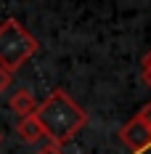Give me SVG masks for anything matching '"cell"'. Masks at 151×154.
<instances>
[{"label": "cell", "instance_id": "cell-5", "mask_svg": "<svg viewBox=\"0 0 151 154\" xmlns=\"http://www.w3.org/2000/svg\"><path fill=\"white\" fill-rule=\"evenodd\" d=\"M140 77H143V85L151 91V51L140 59Z\"/></svg>", "mask_w": 151, "mask_h": 154}, {"label": "cell", "instance_id": "cell-2", "mask_svg": "<svg viewBox=\"0 0 151 154\" xmlns=\"http://www.w3.org/2000/svg\"><path fill=\"white\" fill-rule=\"evenodd\" d=\"M37 51H40V40L19 19L8 16L0 21V69L14 75Z\"/></svg>", "mask_w": 151, "mask_h": 154}, {"label": "cell", "instance_id": "cell-6", "mask_svg": "<svg viewBox=\"0 0 151 154\" xmlns=\"http://www.w3.org/2000/svg\"><path fill=\"white\" fill-rule=\"evenodd\" d=\"M35 154H64V146H59V143H50V141H45L40 149Z\"/></svg>", "mask_w": 151, "mask_h": 154}, {"label": "cell", "instance_id": "cell-4", "mask_svg": "<svg viewBox=\"0 0 151 154\" xmlns=\"http://www.w3.org/2000/svg\"><path fill=\"white\" fill-rule=\"evenodd\" d=\"M16 136L24 141V143H37V141L45 138V136H43V128H40V122L35 120V114H29V117H21V120L16 122Z\"/></svg>", "mask_w": 151, "mask_h": 154}, {"label": "cell", "instance_id": "cell-1", "mask_svg": "<svg viewBox=\"0 0 151 154\" xmlns=\"http://www.w3.org/2000/svg\"><path fill=\"white\" fill-rule=\"evenodd\" d=\"M35 120L43 128L45 141L64 146L88 125V112L80 106L64 88H53L43 101H37Z\"/></svg>", "mask_w": 151, "mask_h": 154}, {"label": "cell", "instance_id": "cell-8", "mask_svg": "<svg viewBox=\"0 0 151 154\" xmlns=\"http://www.w3.org/2000/svg\"><path fill=\"white\" fill-rule=\"evenodd\" d=\"M0 141H3V133H0Z\"/></svg>", "mask_w": 151, "mask_h": 154}, {"label": "cell", "instance_id": "cell-7", "mask_svg": "<svg viewBox=\"0 0 151 154\" xmlns=\"http://www.w3.org/2000/svg\"><path fill=\"white\" fill-rule=\"evenodd\" d=\"M14 82V75L11 72H5V69H0V93H5L8 91V85Z\"/></svg>", "mask_w": 151, "mask_h": 154}, {"label": "cell", "instance_id": "cell-3", "mask_svg": "<svg viewBox=\"0 0 151 154\" xmlns=\"http://www.w3.org/2000/svg\"><path fill=\"white\" fill-rule=\"evenodd\" d=\"M8 106L14 109L16 114H19V120H21V117H29V114H35V109H37V98H35L29 91L19 88V91L11 93V98H8Z\"/></svg>", "mask_w": 151, "mask_h": 154}]
</instances>
